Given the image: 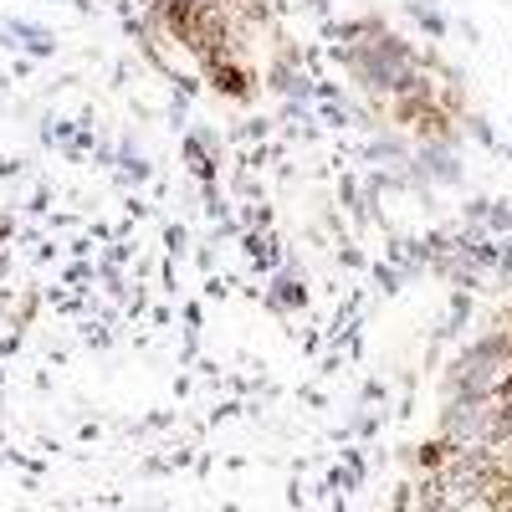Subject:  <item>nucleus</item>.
<instances>
[{
    "label": "nucleus",
    "instance_id": "f257e3e1",
    "mask_svg": "<svg viewBox=\"0 0 512 512\" xmlns=\"http://www.w3.org/2000/svg\"><path fill=\"white\" fill-rule=\"evenodd\" d=\"M502 395H512V379H507V390H502Z\"/></svg>",
    "mask_w": 512,
    "mask_h": 512
}]
</instances>
